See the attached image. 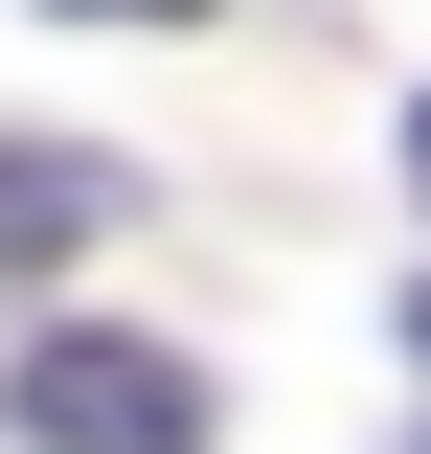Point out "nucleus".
<instances>
[{
	"label": "nucleus",
	"instance_id": "1",
	"mask_svg": "<svg viewBox=\"0 0 431 454\" xmlns=\"http://www.w3.org/2000/svg\"><path fill=\"white\" fill-rule=\"evenodd\" d=\"M0 432H46V454H205V364H160V340H23Z\"/></svg>",
	"mask_w": 431,
	"mask_h": 454
},
{
	"label": "nucleus",
	"instance_id": "2",
	"mask_svg": "<svg viewBox=\"0 0 431 454\" xmlns=\"http://www.w3.org/2000/svg\"><path fill=\"white\" fill-rule=\"evenodd\" d=\"M114 205H137L114 160H0V273H68V250H91Z\"/></svg>",
	"mask_w": 431,
	"mask_h": 454
},
{
	"label": "nucleus",
	"instance_id": "3",
	"mask_svg": "<svg viewBox=\"0 0 431 454\" xmlns=\"http://www.w3.org/2000/svg\"><path fill=\"white\" fill-rule=\"evenodd\" d=\"M68 23H205V0H68Z\"/></svg>",
	"mask_w": 431,
	"mask_h": 454
},
{
	"label": "nucleus",
	"instance_id": "4",
	"mask_svg": "<svg viewBox=\"0 0 431 454\" xmlns=\"http://www.w3.org/2000/svg\"><path fill=\"white\" fill-rule=\"evenodd\" d=\"M409 182H431V114H409Z\"/></svg>",
	"mask_w": 431,
	"mask_h": 454
},
{
	"label": "nucleus",
	"instance_id": "5",
	"mask_svg": "<svg viewBox=\"0 0 431 454\" xmlns=\"http://www.w3.org/2000/svg\"><path fill=\"white\" fill-rule=\"evenodd\" d=\"M409 340H431V295H409Z\"/></svg>",
	"mask_w": 431,
	"mask_h": 454
}]
</instances>
